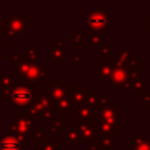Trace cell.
I'll list each match as a JSON object with an SVG mask.
<instances>
[{"instance_id":"obj_33","label":"cell","mask_w":150,"mask_h":150,"mask_svg":"<svg viewBox=\"0 0 150 150\" xmlns=\"http://www.w3.org/2000/svg\"><path fill=\"white\" fill-rule=\"evenodd\" d=\"M7 59L12 60L13 61V64H16V63L27 61L26 60V56H25V54L22 52H20V53H8L7 54Z\"/></svg>"},{"instance_id":"obj_42","label":"cell","mask_w":150,"mask_h":150,"mask_svg":"<svg viewBox=\"0 0 150 150\" xmlns=\"http://www.w3.org/2000/svg\"><path fill=\"white\" fill-rule=\"evenodd\" d=\"M7 47H8L7 41H5V42H0V53H2V50H4L5 48H7Z\"/></svg>"},{"instance_id":"obj_4","label":"cell","mask_w":150,"mask_h":150,"mask_svg":"<svg viewBox=\"0 0 150 150\" xmlns=\"http://www.w3.org/2000/svg\"><path fill=\"white\" fill-rule=\"evenodd\" d=\"M27 23H28L27 15H19L18 11H13L12 14L8 16V21H7V28H6V35H5L7 38V43L12 42L15 36H19L26 33Z\"/></svg>"},{"instance_id":"obj_24","label":"cell","mask_w":150,"mask_h":150,"mask_svg":"<svg viewBox=\"0 0 150 150\" xmlns=\"http://www.w3.org/2000/svg\"><path fill=\"white\" fill-rule=\"evenodd\" d=\"M39 150H61V145L55 138H43L39 144Z\"/></svg>"},{"instance_id":"obj_7","label":"cell","mask_w":150,"mask_h":150,"mask_svg":"<svg viewBox=\"0 0 150 150\" xmlns=\"http://www.w3.org/2000/svg\"><path fill=\"white\" fill-rule=\"evenodd\" d=\"M67 81L66 80H52L49 84L45 86V94L54 102H57L67 97Z\"/></svg>"},{"instance_id":"obj_39","label":"cell","mask_w":150,"mask_h":150,"mask_svg":"<svg viewBox=\"0 0 150 150\" xmlns=\"http://www.w3.org/2000/svg\"><path fill=\"white\" fill-rule=\"evenodd\" d=\"M71 60H73L74 63L81 64V63H82V54H81V53H74V54L71 55Z\"/></svg>"},{"instance_id":"obj_13","label":"cell","mask_w":150,"mask_h":150,"mask_svg":"<svg viewBox=\"0 0 150 150\" xmlns=\"http://www.w3.org/2000/svg\"><path fill=\"white\" fill-rule=\"evenodd\" d=\"M19 84V80L14 79L11 74H0V91L1 97H6L11 90Z\"/></svg>"},{"instance_id":"obj_25","label":"cell","mask_w":150,"mask_h":150,"mask_svg":"<svg viewBox=\"0 0 150 150\" xmlns=\"http://www.w3.org/2000/svg\"><path fill=\"white\" fill-rule=\"evenodd\" d=\"M70 108H71V103L68 100V97L62 98L57 102H55V107H54V111L55 112H70Z\"/></svg>"},{"instance_id":"obj_28","label":"cell","mask_w":150,"mask_h":150,"mask_svg":"<svg viewBox=\"0 0 150 150\" xmlns=\"http://www.w3.org/2000/svg\"><path fill=\"white\" fill-rule=\"evenodd\" d=\"M129 141L131 144V150H150V138H146L142 142H135L132 138Z\"/></svg>"},{"instance_id":"obj_27","label":"cell","mask_w":150,"mask_h":150,"mask_svg":"<svg viewBox=\"0 0 150 150\" xmlns=\"http://www.w3.org/2000/svg\"><path fill=\"white\" fill-rule=\"evenodd\" d=\"M97 97H98L97 90H88L86 100H84V104H87L89 107H97Z\"/></svg>"},{"instance_id":"obj_16","label":"cell","mask_w":150,"mask_h":150,"mask_svg":"<svg viewBox=\"0 0 150 150\" xmlns=\"http://www.w3.org/2000/svg\"><path fill=\"white\" fill-rule=\"evenodd\" d=\"M49 61L52 64H66L67 63V57L64 49L60 48H53L49 50Z\"/></svg>"},{"instance_id":"obj_20","label":"cell","mask_w":150,"mask_h":150,"mask_svg":"<svg viewBox=\"0 0 150 150\" xmlns=\"http://www.w3.org/2000/svg\"><path fill=\"white\" fill-rule=\"evenodd\" d=\"M22 53L26 56V60L28 62H38V59L40 56V49L38 47H34L33 42H29L27 47H25L22 49Z\"/></svg>"},{"instance_id":"obj_30","label":"cell","mask_w":150,"mask_h":150,"mask_svg":"<svg viewBox=\"0 0 150 150\" xmlns=\"http://www.w3.org/2000/svg\"><path fill=\"white\" fill-rule=\"evenodd\" d=\"M71 47L73 48H81L82 47V38L86 36L84 32H71Z\"/></svg>"},{"instance_id":"obj_1","label":"cell","mask_w":150,"mask_h":150,"mask_svg":"<svg viewBox=\"0 0 150 150\" xmlns=\"http://www.w3.org/2000/svg\"><path fill=\"white\" fill-rule=\"evenodd\" d=\"M8 132L15 136L21 144H28L34 130V121L23 110L19 111L8 124Z\"/></svg>"},{"instance_id":"obj_26","label":"cell","mask_w":150,"mask_h":150,"mask_svg":"<svg viewBox=\"0 0 150 150\" xmlns=\"http://www.w3.org/2000/svg\"><path fill=\"white\" fill-rule=\"evenodd\" d=\"M125 67L128 68L129 73L131 71H141V59L136 57V55L134 53L130 54V59L128 61V63L125 64Z\"/></svg>"},{"instance_id":"obj_31","label":"cell","mask_w":150,"mask_h":150,"mask_svg":"<svg viewBox=\"0 0 150 150\" xmlns=\"http://www.w3.org/2000/svg\"><path fill=\"white\" fill-rule=\"evenodd\" d=\"M54 114H55V111L53 109H47V110H45L43 112L40 114V116L38 117V120L41 123H50L55 118Z\"/></svg>"},{"instance_id":"obj_2","label":"cell","mask_w":150,"mask_h":150,"mask_svg":"<svg viewBox=\"0 0 150 150\" xmlns=\"http://www.w3.org/2000/svg\"><path fill=\"white\" fill-rule=\"evenodd\" d=\"M34 91L35 88L32 84H27V83H19L18 86H15L11 93L6 96V97H1L2 101L7 102L8 107H21V108H26L28 107L33 98H34Z\"/></svg>"},{"instance_id":"obj_12","label":"cell","mask_w":150,"mask_h":150,"mask_svg":"<svg viewBox=\"0 0 150 150\" xmlns=\"http://www.w3.org/2000/svg\"><path fill=\"white\" fill-rule=\"evenodd\" d=\"M0 150H23V148L15 136L6 132L0 137Z\"/></svg>"},{"instance_id":"obj_6","label":"cell","mask_w":150,"mask_h":150,"mask_svg":"<svg viewBox=\"0 0 150 150\" xmlns=\"http://www.w3.org/2000/svg\"><path fill=\"white\" fill-rule=\"evenodd\" d=\"M100 122H104L112 127L117 132H120V108L114 101H110L108 105L98 108Z\"/></svg>"},{"instance_id":"obj_43","label":"cell","mask_w":150,"mask_h":150,"mask_svg":"<svg viewBox=\"0 0 150 150\" xmlns=\"http://www.w3.org/2000/svg\"><path fill=\"white\" fill-rule=\"evenodd\" d=\"M1 118H2V112L0 111V128H2V123H1Z\"/></svg>"},{"instance_id":"obj_23","label":"cell","mask_w":150,"mask_h":150,"mask_svg":"<svg viewBox=\"0 0 150 150\" xmlns=\"http://www.w3.org/2000/svg\"><path fill=\"white\" fill-rule=\"evenodd\" d=\"M145 80H146V75L142 74L138 80L134 81L131 90L135 93L136 96H142V95L148 90V89H146V84H145Z\"/></svg>"},{"instance_id":"obj_10","label":"cell","mask_w":150,"mask_h":150,"mask_svg":"<svg viewBox=\"0 0 150 150\" xmlns=\"http://www.w3.org/2000/svg\"><path fill=\"white\" fill-rule=\"evenodd\" d=\"M129 77H130V74L125 66H116L115 64L111 76L109 79V83H110V86H121Z\"/></svg>"},{"instance_id":"obj_38","label":"cell","mask_w":150,"mask_h":150,"mask_svg":"<svg viewBox=\"0 0 150 150\" xmlns=\"http://www.w3.org/2000/svg\"><path fill=\"white\" fill-rule=\"evenodd\" d=\"M110 101H111V100H110L109 97H107V96H100V95H98V97H97V107H98V108L105 107V105L109 104Z\"/></svg>"},{"instance_id":"obj_11","label":"cell","mask_w":150,"mask_h":150,"mask_svg":"<svg viewBox=\"0 0 150 150\" xmlns=\"http://www.w3.org/2000/svg\"><path fill=\"white\" fill-rule=\"evenodd\" d=\"M115 67V61L114 59H109L108 61L100 63L97 66V68L93 69V74L97 76L98 80H109L112 73V69Z\"/></svg>"},{"instance_id":"obj_29","label":"cell","mask_w":150,"mask_h":150,"mask_svg":"<svg viewBox=\"0 0 150 150\" xmlns=\"http://www.w3.org/2000/svg\"><path fill=\"white\" fill-rule=\"evenodd\" d=\"M45 135H46L45 128H34L30 139L33 141L34 144H40L42 142V139L45 138Z\"/></svg>"},{"instance_id":"obj_3","label":"cell","mask_w":150,"mask_h":150,"mask_svg":"<svg viewBox=\"0 0 150 150\" xmlns=\"http://www.w3.org/2000/svg\"><path fill=\"white\" fill-rule=\"evenodd\" d=\"M114 21V16L109 11L104 9L102 5H94L93 9L87 15V26L89 32H102L109 30V22Z\"/></svg>"},{"instance_id":"obj_35","label":"cell","mask_w":150,"mask_h":150,"mask_svg":"<svg viewBox=\"0 0 150 150\" xmlns=\"http://www.w3.org/2000/svg\"><path fill=\"white\" fill-rule=\"evenodd\" d=\"M64 43H66V38L62 36V38H59V39H56L55 41L50 42V43H49V47H50V49H53V48H60V49H63Z\"/></svg>"},{"instance_id":"obj_32","label":"cell","mask_w":150,"mask_h":150,"mask_svg":"<svg viewBox=\"0 0 150 150\" xmlns=\"http://www.w3.org/2000/svg\"><path fill=\"white\" fill-rule=\"evenodd\" d=\"M97 123H98V134H102V135H116V134H118L109 124H107L104 122H97Z\"/></svg>"},{"instance_id":"obj_34","label":"cell","mask_w":150,"mask_h":150,"mask_svg":"<svg viewBox=\"0 0 150 150\" xmlns=\"http://www.w3.org/2000/svg\"><path fill=\"white\" fill-rule=\"evenodd\" d=\"M7 21H8V15H4V13L0 11V38L6 35Z\"/></svg>"},{"instance_id":"obj_36","label":"cell","mask_w":150,"mask_h":150,"mask_svg":"<svg viewBox=\"0 0 150 150\" xmlns=\"http://www.w3.org/2000/svg\"><path fill=\"white\" fill-rule=\"evenodd\" d=\"M132 83H134V81L129 77L127 81H124L121 86H118V89L120 90H122V91H127V90H131V88H132Z\"/></svg>"},{"instance_id":"obj_22","label":"cell","mask_w":150,"mask_h":150,"mask_svg":"<svg viewBox=\"0 0 150 150\" xmlns=\"http://www.w3.org/2000/svg\"><path fill=\"white\" fill-rule=\"evenodd\" d=\"M30 63L33 62H28V61H23V62H20V63H16V64H13L12 67V70H13V74L18 76V80L19 81H23L28 69H29V66Z\"/></svg>"},{"instance_id":"obj_17","label":"cell","mask_w":150,"mask_h":150,"mask_svg":"<svg viewBox=\"0 0 150 150\" xmlns=\"http://www.w3.org/2000/svg\"><path fill=\"white\" fill-rule=\"evenodd\" d=\"M60 137L66 141L67 144H80V136L79 131L73 128H66L63 132L60 134Z\"/></svg>"},{"instance_id":"obj_41","label":"cell","mask_w":150,"mask_h":150,"mask_svg":"<svg viewBox=\"0 0 150 150\" xmlns=\"http://www.w3.org/2000/svg\"><path fill=\"white\" fill-rule=\"evenodd\" d=\"M88 150H98V146L95 143H90L88 144Z\"/></svg>"},{"instance_id":"obj_21","label":"cell","mask_w":150,"mask_h":150,"mask_svg":"<svg viewBox=\"0 0 150 150\" xmlns=\"http://www.w3.org/2000/svg\"><path fill=\"white\" fill-rule=\"evenodd\" d=\"M66 112H61L59 118H54L49 124V132L50 134H57L62 129H66Z\"/></svg>"},{"instance_id":"obj_40","label":"cell","mask_w":150,"mask_h":150,"mask_svg":"<svg viewBox=\"0 0 150 150\" xmlns=\"http://www.w3.org/2000/svg\"><path fill=\"white\" fill-rule=\"evenodd\" d=\"M145 29H146V32L150 33V15L145 16Z\"/></svg>"},{"instance_id":"obj_8","label":"cell","mask_w":150,"mask_h":150,"mask_svg":"<svg viewBox=\"0 0 150 150\" xmlns=\"http://www.w3.org/2000/svg\"><path fill=\"white\" fill-rule=\"evenodd\" d=\"M70 116L76 120V122H93L94 118L98 117V108L89 107L87 104L71 105Z\"/></svg>"},{"instance_id":"obj_19","label":"cell","mask_w":150,"mask_h":150,"mask_svg":"<svg viewBox=\"0 0 150 150\" xmlns=\"http://www.w3.org/2000/svg\"><path fill=\"white\" fill-rule=\"evenodd\" d=\"M114 137H115V135H102V134H100L98 137H97V146H98V149L112 150L114 146H115Z\"/></svg>"},{"instance_id":"obj_5","label":"cell","mask_w":150,"mask_h":150,"mask_svg":"<svg viewBox=\"0 0 150 150\" xmlns=\"http://www.w3.org/2000/svg\"><path fill=\"white\" fill-rule=\"evenodd\" d=\"M70 128L79 131L80 144H90L100 135L97 122H73Z\"/></svg>"},{"instance_id":"obj_14","label":"cell","mask_w":150,"mask_h":150,"mask_svg":"<svg viewBox=\"0 0 150 150\" xmlns=\"http://www.w3.org/2000/svg\"><path fill=\"white\" fill-rule=\"evenodd\" d=\"M114 54H115V49L112 47H110V45L108 42H104L103 41L98 46V50H97V61H98V64L108 61L109 59H111Z\"/></svg>"},{"instance_id":"obj_9","label":"cell","mask_w":150,"mask_h":150,"mask_svg":"<svg viewBox=\"0 0 150 150\" xmlns=\"http://www.w3.org/2000/svg\"><path fill=\"white\" fill-rule=\"evenodd\" d=\"M87 93H88V87L86 84H82V86H69L68 84L67 97L70 101L71 105L84 104Z\"/></svg>"},{"instance_id":"obj_18","label":"cell","mask_w":150,"mask_h":150,"mask_svg":"<svg viewBox=\"0 0 150 150\" xmlns=\"http://www.w3.org/2000/svg\"><path fill=\"white\" fill-rule=\"evenodd\" d=\"M130 48L127 47V48H123V49H120L117 52H115V54L112 55V59L115 61V64L116 66H125L130 59Z\"/></svg>"},{"instance_id":"obj_15","label":"cell","mask_w":150,"mask_h":150,"mask_svg":"<svg viewBox=\"0 0 150 150\" xmlns=\"http://www.w3.org/2000/svg\"><path fill=\"white\" fill-rule=\"evenodd\" d=\"M86 39H87V47L93 48L96 46H100L103 42V33L102 32H89L86 30Z\"/></svg>"},{"instance_id":"obj_37","label":"cell","mask_w":150,"mask_h":150,"mask_svg":"<svg viewBox=\"0 0 150 150\" xmlns=\"http://www.w3.org/2000/svg\"><path fill=\"white\" fill-rule=\"evenodd\" d=\"M141 107H150V90H146V91L142 95Z\"/></svg>"}]
</instances>
